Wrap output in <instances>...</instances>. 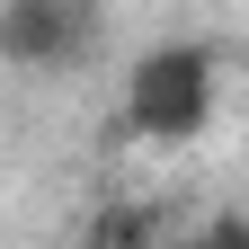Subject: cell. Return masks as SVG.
Returning <instances> with one entry per match:
<instances>
[{
	"mask_svg": "<svg viewBox=\"0 0 249 249\" xmlns=\"http://www.w3.org/2000/svg\"><path fill=\"white\" fill-rule=\"evenodd\" d=\"M124 124L142 142H196L213 124V53L205 45H151L124 71Z\"/></svg>",
	"mask_w": 249,
	"mask_h": 249,
	"instance_id": "obj_1",
	"label": "cell"
},
{
	"mask_svg": "<svg viewBox=\"0 0 249 249\" xmlns=\"http://www.w3.org/2000/svg\"><path fill=\"white\" fill-rule=\"evenodd\" d=\"M89 36H98V18L71 9V0H9L0 9V53L27 62V71H53V62H71Z\"/></svg>",
	"mask_w": 249,
	"mask_h": 249,
	"instance_id": "obj_2",
	"label": "cell"
},
{
	"mask_svg": "<svg viewBox=\"0 0 249 249\" xmlns=\"http://www.w3.org/2000/svg\"><path fill=\"white\" fill-rule=\"evenodd\" d=\"M151 240H160V213L151 205H107L89 223V249H151Z\"/></svg>",
	"mask_w": 249,
	"mask_h": 249,
	"instance_id": "obj_3",
	"label": "cell"
},
{
	"mask_svg": "<svg viewBox=\"0 0 249 249\" xmlns=\"http://www.w3.org/2000/svg\"><path fill=\"white\" fill-rule=\"evenodd\" d=\"M196 249H249V213H213L196 231Z\"/></svg>",
	"mask_w": 249,
	"mask_h": 249,
	"instance_id": "obj_4",
	"label": "cell"
}]
</instances>
